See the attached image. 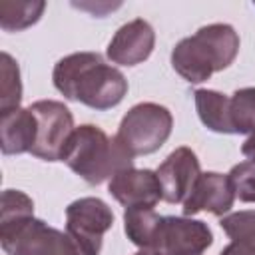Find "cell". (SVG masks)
Segmentation results:
<instances>
[{
    "instance_id": "6da1fadb",
    "label": "cell",
    "mask_w": 255,
    "mask_h": 255,
    "mask_svg": "<svg viewBox=\"0 0 255 255\" xmlns=\"http://www.w3.org/2000/svg\"><path fill=\"white\" fill-rule=\"evenodd\" d=\"M54 88L72 102L106 112L128 94L126 76L98 52H74L60 58L52 70Z\"/></svg>"
},
{
    "instance_id": "7a4b0ae2",
    "label": "cell",
    "mask_w": 255,
    "mask_h": 255,
    "mask_svg": "<svg viewBox=\"0 0 255 255\" xmlns=\"http://www.w3.org/2000/svg\"><path fill=\"white\" fill-rule=\"evenodd\" d=\"M239 52V34L231 24L215 22L179 40L171 50L173 70L189 84H201L233 64Z\"/></svg>"
},
{
    "instance_id": "3957f363",
    "label": "cell",
    "mask_w": 255,
    "mask_h": 255,
    "mask_svg": "<svg viewBox=\"0 0 255 255\" xmlns=\"http://www.w3.org/2000/svg\"><path fill=\"white\" fill-rule=\"evenodd\" d=\"M62 161L90 185H100L116 173L133 167V157L114 135L94 124L78 126L62 153Z\"/></svg>"
},
{
    "instance_id": "277c9868",
    "label": "cell",
    "mask_w": 255,
    "mask_h": 255,
    "mask_svg": "<svg viewBox=\"0 0 255 255\" xmlns=\"http://www.w3.org/2000/svg\"><path fill=\"white\" fill-rule=\"evenodd\" d=\"M171 129L173 116L165 106L155 102H141L126 112L116 137L131 157H137L157 151L171 135Z\"/></svg>"
},
{
    "instance_id": "5b68a950",
    "label": "cell",
    "mask_w": 255,
    "mask_h": 255,
    "mask_svg": "<svg viewBox=\"0 0 255 255\" xmlns=\"http://www.w3.org/2000/svg\"><path fill=\"white\" fill-rule=\"evenodd\" d=\"M0 243L8 255H82L68 233L36 217L0 225Z\"/></svg>"
},
{
    "instance_id": "8992f818",
    "label": "cell",
    "mask_w": 255,
    "mask_h": 255,
    "mask_svg": "<svg viewBox=\"0 0 255 255\" xmlns=\"http://www.w3.org/2000/svg\"><path fill=\"white\" fill-rule=\"evenodd\" d=\"M213 243L209 225L201 219L161 215L145 251L153 255H203Z\"/></svg>"
},
{
    "instance_id": "52a82bcc",
    "label": "cell",
    "mask_w": 255,
    "mask_h": 255,
    "mask_svg": "<svg viewBox=\"0 0 255 255\" xmlns=\"http://www.w3.org/2000/svg\"><path fill=\"white\" fill-rule=\"evenodd\" d=\"M112 225L114 211L100 197H80L66 207V233L82 255H100Z\"/></svg>"
},
{
    "instance_id": "ba28073f",
    "label": "cell",
    "mask_w": 255,
    "mask_h": 255,
    "mask_svg": "<svg viewBox=\"0 0 255 255\" xmlns=\"http://www.w3.org/2000/svg\"><path fill=\"white\" fill-rule=\"evenodd\" d=\"M28 108L38 122V135L30 153L44 161H62L64 147L76 129L72 112L58 100H38Z\"/></svg>"
},
{
    "instance_id": "9c48e42d",
    "label": "cell",
    "mask_w": 255,
    "mask_h": 255,
    "mask_svg": "<svg viewBox=\"0 0 255 255\" xmlns=\"http://www.w3.org/2000/svg\"><path fill=\"white\" fill-rule=\"evenodd\" d=\"M159 183H161V193H163V201L175 205V203H183L195 181L201 175V165L199 159L195 155V151L191 147H175L155 169Z\"/></svg>"
},
{
    "instance_id": "30bf717a",
    "label": "cell",
    "mask_w": 255,
    "mask_h": 255,
    "mask_svg": "<svg viewBox=\"0 0 255 255\" xmlns=\"http://www.w3.org/2000/svg\"><path fill=\"white\" fill-rule=\"evenodd\" d=\"M108 191L126 209L131 207L153 209L159 203V199H163L159 177L151 169H135V167L124 169L110 179Z\"/></svg>"
},
{
    "instance_id": "8fae6325",
    "label": "cell",
    "mask_w": 255,
    "mask_h": 255,
    "mask_svg": "<svg viewBox=\"0 0 255 255\" xmlns=\"http://www.w3.org/2000/svg\"><path fill=\"white\" fill-rule=\"evenodd\" d=\"M155 46V32L151 24L143 18H135L118 28L108 44V58L112 64L137 66L145 62Z\"/></svg>"
},
{
    "instance_id": "7c38bea8",
    "label": "cell",
    "mask_w": 255,
    "mask_h": 255,
    "mask_svg": "<svg viewBox=\"0 0 255 255\" xmlns=\"http://www.w3.org/2000/svg\"><path fill=\"white\" fill-rule=\"evenodd\" d=\"M235 201V191L231 185V179L227 173L217 171H205L195 181L189 197L181 203L183 215L191 217L199 211L213 213L217 217H223Z\"/></svg>"
},
{
    "instance_id": "4fadbf2b",
    "label": "cell",
    "mask_w": 255,
    "mask_h": 255,
    "mask_svg": "<svg viewBox=\"0 0 255 255\" xmlns=\"http://www.w3.org/2000/svg\"><path fill=\"white\" fill-rule=\"evenodd\" d=\"M0 147L4 155H20L30 153L36 135L38 122L30 108H18L0 116Z\"/></svg>"
},
{
    "instance_id": "5bb4252c",
    "label": "cell",
    "mask_w": 255,
    "mask_h": 255,
    "mask_svg": "<svg viewBox=\"0 0 255 255\" xmlns=\"http://www.w3.org/2000/svg\"><path fill=\"white\" fill-rule=\"evenodd\" d=\"M193 100L197 116L207 129L215 133H233L229 122V96L217 90L199 88L193 92Z\"/></svg>"
},
{
    "instance_id": "9a60e30c",
    "label": "cell",
    "mask_w": 255,
    "mask_h": 255,
    "mask_svg": "<svg viewBox=\"0 0 255 255\" xmlns=\"http://www.w3.org/2000/svg\"><path fill=\"white\" fill-rule=\"evenodd\" d=\"M46 8L42 0H16L0 2V28L4 32H20L36 24Z\"/></svg>"
},
{
    "instance_id": "2e32d148",
    "label": "cell",
    "mask_w": 255,
    "mask_h": 255,
    "mask_svg": "<svg viewBox=\"0 0 255 255\" xmlns=\"http://www.w3.org/2000/svg\"><path fill=\"white\" fill-rule=\"evenodd\" d=\"M229 122L233 133H255V88H241L229 96Z\"/></svg>"
},
{
    "instance_id": "e0dca14e",
    "label": "cell",
    "mask_w": 255,
    "mask_h": 255,
    "mask_svg": "<svg viewBox=\"0 0 255 255\" xmlns=\"http://www.w3.org/2000/svg\"><path fill=\"white\" fill-rule=\"evenodd\" d=\"M159 217L161 215H157L153 209H147V207L126 209L124 211V231H126L128 239L133 245H137L139 249H145Z\"/></svg>"
},
{
    "instance_id": "ac0fdd59",
    "label": "cell",
    "mask_w": 255,
    "mask_h": 255,
    "mask_svg": "<svg viewBox=\"0 0 255 255\" xmlns=\"http://www.w3.org/2000/svg\"><path fill=\"white\" fill-rule=\"evenodd\" d=\"M22 100V82H20V68L18 62L8 54L2 52V96H0V116L20 108Z\"/></svg>"
},
{
    "instance_id": "d6986e66",
    "label": "cell",
    "mask_w": 255,
    "mask_h": 255,
    "mask_svg": "<svg viewBox=\"0 0 255 255\" xmlns=\"http://www.w3.org/2000/svg\"><path fill=\"white\" fill-rule=\"evenodd\" d=\"M0 225L22 223L24 219L34 217V201L20 189H6L2 193V209H0Z\"/></svg>"
},
{
    "instance_id": "ffe728a7",
    "label": "cell",
    "mask_w": 255,
    "mask_h": 255,
    "mask_svg": "<svg viewBox=\"0 0 255 255\" xmlns=\"http://www.w3.org/2000/svg\"><path fill=\"white\" fill-rule=\"evenodd\" d=\"M219 225L231 241L255 239V209L227 213L219 219Z\"/></svg>"
},
{
    "instance_id": "44dd1931",
    "label": "cell",
    "mask_w": 255,
    "mask_h": 255,
    "mask_svg": "<svg viewBox=\"0 0 255 255\" xmlns=\"http://www.w3.org/2000/svg\"><path fill=\"white\" fill-rule=\"evenodd\" d=\"M235 191V197L243 203H255V163L241 161L227 173Z\"/></svg>"
},
{
    "instance_id": "7402d4cb",
    "label": "cell",
    "mask_w": 255,
    "mask_h": 255,
    "mask_svg": "<svg viewBox=\"0 0 255 255\" xmlns=\"http://www.w3.org/2000/svg\"><path fill=\"white\" fill-rule=\"evenodd\" d=\"M219 255H255V239H241L231 241Z\"/></svg>"
},
{
    "instance_id": "603a6c76",
    "label": "cell",
    "mask_w": 255,
    "mask_h": 255,
    "mask_svg": "<svg viewBox=\"0 0 255 255\" xmlns=\"http://www.w3.org/2000/svg\"><path fill=\"white\" fill-rule=\"evenodd\" d=\"M241 153L247 157V161L255 163V133H251V135L243 141V145H241Z\"/></svg>"
},
{
    "instance_id": "cb8c5ba5",
    "label": "cell",
    "mask_w": 255,
    "mask_h": 255,
    "mask_svg": "<svg viewBox=\"0 0 255 255\" xmlns=\"http://www.w3.org/2000/svg\"><path fill=\"white\" fill-rule=\"evenodd\" d=\"M133 255H153V253H149V251H145V249H139V251L133 253Z\"/></svg>"
}]
</instances>
